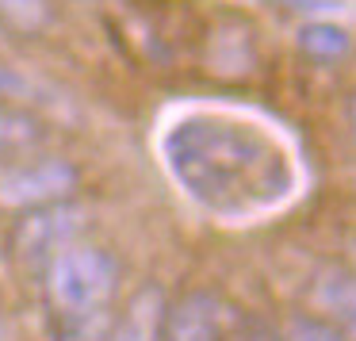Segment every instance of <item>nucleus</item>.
I'll use <instances>...</instances> for the list:
<instances>
[{
    "label": "nucleus",
    "mask_w": 356,
    "mask_h": 341,
    "mask_svg": "<svg viewBox=\"0 0 356 341\" xmlns=\"http://www.w3.org/2000/svg\"><path fill=\"white\" fill-rule=\"evenodd\" d=\"M165 165L200 207L241 219L280 203L295 184L287 154L253 123L188 116L165 134Z\"/></svg>",
    "instance_id": "nucleus-1"
},
{
    "label": "nucleus",
    "mask_w": 356,
    "mask_h": 341,
    "mask_svg": "<svg viewBox=\"0 0 356 341\" xmlns=\"http://www.w3.org/2000/svg\"><path fill=\"white\" fill-rule=\"evenodd\" d=\"M115 292L119 261L100 246L77 241L42 269V299L58 341H108Z\"/></svg>",
    "instance_id": "nucleus-2"
},
{
    "label": "nucleus",
    "mask_w": 356,
    "mask_h": 341,
    "mask_svg": "<svg viewBox=\"0 0 356 341\" xmlns=\"http://www.w3.org/2000/svg\"><path fill=\"white\" fill-rule=\"evenodd\" d=\"M81 173L54 154H0V211H31L77 192Z\"/></svg>",
    "instance_id": "nucleus-3"
},
{
    "label": "nucleus",
    "mask_w": 356,
    "mask_h": 341,
    "mask_svg": "<svg viewBox=\"0 0 356 341\" xmlns=\"http://www.w3.org/2000/svg\"><path fill=\"white\" fill-rule=\"evenodd\" d=\"M88 226V215L85 207L62 200V203H47V207H31L19 215V223L12 226V238H8V249L12 257L19 261L24 272H39L54 261L62 249L77 246V238L85 234Z\"/></svg>",
    "instance_id": "nucleus-4"
},
{
    "label": "nucleus",
    "mask_w": 356,
    "mask_h": 341,
    "mask_svg": "<svg viewBox=\"0 0 356 341\" xmlns=\"http://www.w3.org/2000/svg\"><path fill=\"white\" fill-rule=\"evenodd\" d=\"M161 341H222L218 303L211 292H184L165 307Z\"/></svg>",
    "instance_id": "nucleus-5"
},
{
    "label": "nucleus",
    "mask_w": 356,
    "mask_h": 341,
    "mask_svg": "<svg viewBox=\"0 0 356 341\" xmlns=\"http://www.w3.org/2000/svg\"><path fill=\"white\" fill-rule=\"evenodd\" d=\"M165 292L157 284H142L131 299L123 303L108 326V341H161V322H165Z\"/></svg>",
    "instance_id": "nucleus-6"
},
{
    "label": "nucleus",
    "mask_w": 356,
    "mask_h": 341,
    "mask_svg": "<svg viewBox=\"0 0 356 341\" xmlns=\"http://www.w3.org/2000/svg\"><path fill=\"white\" fill-rule=\"evenodd\" d=\"M42 138H47V127H42L39 116L0 104V154H27V150H39Z\"/></svg>",
    "instance_id": "nucleus-7"
},
{
    "label": "nucleus",
    "mask_w": 356,
    "mask_h": 341,
    "mask_svg": "<svg viewBox=\"0 0 356 341\" xmlns=\"http://www.w3.org/2000/svg\"><path fill=\"white\" fill-rule=\"evenodd\" d=\"M54 19L50 0H0V27H12L19 35H39Z\"/></svg>",
    "instance_id": "nucleus-8"
},
{
    "label": "nucleus",
    "mask_w": 356,
    "mask_h": 341,
    "mask_svg": "<svg viewBox=\"0 0 356 341\" xmlns=\"http://www.w3.org/2000/svg\"><path fill=\"white\" fill-rule=\"evenodd\" d=\"M299 47L307 54L322 58V62H337V58L348 54V35L333 24H307L299 31Z\"/></svg>",
    "instance_id": "nucleus-9"
},
{
    "label": "nucleus",
    "mask_w": 356,
    "mask_h": 341,
    "mask_svg": "<svg viewBox=\"0 0 356 341\" xmlns=\"http://www.w3.org/2000/svg\"><path fill=\"white\" fill-rule=\"evenodd\" d=\"M284 341H345V333L318 315H291L287 318V330H284Z\"/></svg>",
    "instance_id": "nucleus-10"
},
{
    "label": "nucleus",
    "mask_w": 356,
    "mask_h": 341,
    "mask_svg": "<svg viewBox=\"0 0 356 341\" xmlns=\"http://www.w3.org/2000/svg\"><path fill=\"white\" fill-rule=\"evenodd\" d=\"M12 88H19V77L8 70V65H0V96H8Z\"/></svg>",
    "instance_id": "nucleus-11"
},
{
    "label": "nucleus",
    "mask_w": 356,
    "mask_h": 341,
    "mask_svg": "<svg viewBox=\"0 0 356 341\" xmlns=\"http://www.w3.org/2000/svg\"><path fill=\"white\" fill-rule=\"evenodd\" d=\"M249 341H284V338L272 333V330H253V333H249Z\"/></svg>",
    "instance_id": "nucleus-12"
}]
</instances>
